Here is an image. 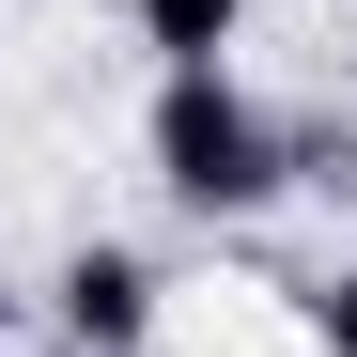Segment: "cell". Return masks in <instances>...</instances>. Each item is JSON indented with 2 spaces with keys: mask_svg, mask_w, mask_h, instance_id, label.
I'll list each match as a JSON object with an SVG mask.
<instances>
[{
  "mask_svg": "<svg viewBox=\"0 0 357 357\" xmlns=\"http://www.w3.org/2000/svg\"><path fill=\"white\" fill-rule=\"evenodd\" d=\"M155 311H171V280H155V249H125V233H78V249L47 264V342L63 357H140Z\"/></svg>",
  "mask_w": 357,
  "mask_h": 357,
  "instance_id": "2",
  "label": "cell"
},
{
  "mask_svg": "<svg viewBox=\"0 0 357 357\" xmlns=\"http://www.w3.org/2000/svg\"><path fill=\"white\" fill-rule=\"evenodd\" d=\"M140 155H155V187L187 202V218H264V202H280V109L233 78V63H202V78H155V109H140Z\"/></svg>",
  "mask_w": 357,
  "mask_h": 357,
  "instance_id": "1",
  "label": "cell"
},
{
  "mask_svg": "<svg viewBox=\"0 0 357 357\" xmlns=\"http://www.w3.org/2000/svg\"><path fill=\"white\" fill-rule=\"evenodd\" d=\"M0 357H63V342H0Z\"/></svg>",
  "mask_w": 357,
  "mask_h": 357,
  "instance_id": "6",
  "label": "cell"
},
{
  "mask_svg": "<svg viewBox=\"0 0 357 357\" xmlns=\"http://www.w3.org/2000/svg\"><path fill=\"white\" fill-rule=\"evenodd\" d=\"M0 342H16V280H0Z\"/></svg>",
  "mask_w": 357,
  "mask_h": 357,
  "instance_id": "5",
  "label": "cell"
},
{
  "mask_svg": "<svg viewBox=\"0 0 357 357\" xmlns=\"http://www.w3.org/2000/svg\"><path fill=\"white\" fill-rule=\"evenodd\" d=\"M125 31L155 47V78H202V63H233L249 0H125Z\"/></svg>",
  "mask_w": 357,
  "mask_h": 357,
  "instance_id": "3",
  "label": "cell"
},
{
  "mask_svg": "<svg viewBox=\"0 0 357 357\" xmlns=\"http://www.w3.org/2000/svg\"><path fill=\"white\" fill-rule=\"evenodd\" d=\"M295 326H311V357H357V249L295 280Z\"/></svg>",
  "mask_w": 357,
  "mask_h": 357,
  "instance_id": "4",
  "label": "cell"
}]
</instances>
